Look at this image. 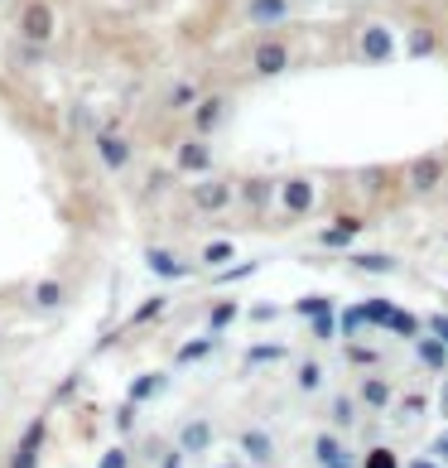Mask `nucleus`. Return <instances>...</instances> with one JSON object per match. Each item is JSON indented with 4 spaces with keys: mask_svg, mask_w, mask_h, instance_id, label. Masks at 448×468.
Here are the masks:
<instances>
[{
    "mask_svg": "<svg viewBox=\"0 0 448 468\" xmlns=\"http://www.w3.org/2000/svg\"><path fill=\"white\" fill-rule=\"evenodd\" d=\"M275 207L289 218V222H304V218H314L318 207H323V188L314 175H285L280 188H275Z\"/></svg>",
    "mask_w": 448,
    "mask_h": 468,
    "instance_id": "f257e3e1",
    "label": "nucleus"
},
{
    "mask_svg": "<svg viewBox=\"0 0 448 468\" xmlns=\"http://www.w3.org/2000/svg\"><path fill=\"white\" fill-rule=\"evenodd\" d=\"M405 198H434L439 188L448 184V154L443 150H424V154H415L405 169Z\"/></svg>",
    "mask_w": 448,
    "mask_h": 468,
    "instance_id": "f03ea898",
    "label": "nucleus"
},
{
    "mask_svg": "<svg viewBox=\"0 0 448 468\" xmlns=\"http://www.w3.org/2000/svg\"><path fill=\"white\" fill-rule=\"evenodd\" d=\"M15 29H20L25 44L48 48V44H54V34H58V10L48 5V0H25L20 15H15Z\"/></svg>",
    "mask_w": 448,
    "mask_h": 468,
    "instance_id": "7ed1b4c3",
    "label": "nucleus"
},
{
    "mask_svg": "<svg viewBox=\"0 0 448 468\" xmlns=\"http://www.w3.org/2000/svg\"><path fill=\"white\" fill-rule=\"evenodd\" d=\"M92 145H97L101 169H111V175H126V169L135 165V145H130V135L120 131L116 121H107V126L92 131Z\"/></svg>",
    "mask_w": 448,
    "mask_h": 468,
    "instance_id": "20e7f679",
    "label": "nucleus"
},
{
    "mask_svg": "<svg viewBox=\"0 0 448 468\" xmlns=\"http://www.w3.org/2000/svg\"><path fill=\"white\" fill-rule=\"evenodd\" d=\"M232 203H236V184H232V179L208 175V179H193V184H188V207H193V213H203V218H222Z\"/></svg>",
    "mask_w": 448,
    "mask_h": 468,
    "instance_id": "39448f33",
    "label": "nucleus"
},
{
    "mask_svg": "<svg viewBox=\"0 0 448 468\" xmlns=\"http://www.w3.org/2000/svg\"><path fill=\"white\" fill-rule=\"evenodd\" d=\"M217 169V154H213V141H203V135H183L174 145V175L183 179H208Z\"/></svg>",
    "mask_w": 448,
    "mask_h": 468,
    "instance_id": "423d86ee",
    "label": "nucleus"
},
{
    "mask_svg": "<svg viewBox=\"0 0 448 468\" xmlns=\"http://www.w3.org/2000/svg\"><path fill=\"white\" fill-rule=\"evenodd\" d=\"M289 63H295V48L280 34L251 44V78H280V73H289Z\"/></svg>",
    "mask_w": 448,
    "mask_h": 468,
    "instance_id": "0eeeda50",
    "label": "nucleus"
},
{
    "mask_svg": "<svg viewBox=\"0 0 448 468\" xmlns=\"http://www.w3.org/2000/svg\"><path fill=\"white\" fill-rule=\"evenodd\" d=\"M232 101L227 92H203V101L193 112H188V135H203V141H213V135L222 131V121H227Z\"/></svg>",
    "mask_w": 448,
    "mask_h": 468,
    "instance_id": "6e6552de",
    "label": "nucleus"
},
{
    "mask_svg": "<svg viewBox=\"0 0 448 468\" xmlns=\"http://www.w3.org/2000/svg\"><path fill=\"white\" fill-rule=\"evenodd\" d=\"M236 449H241V459H246L251 468H275V463H280V444H275V435H270V430H261V425L241 430Z\"/></svg>",
    "mask_w": 448,
    "mask_h": 468,
    "instance_id": "1a4fd4ad",
    "label": "nucleus"
},
{
    "mask_svg": "<svg viewBox=\"0 0 448 468\" xmlns=\"http://www.w3.org/2000/svg\"><path fill=\"white\" fill-rule=\"evenodd\" d=\"M352 396L361 401V410H367V415H381V410L395 406V381L381 377V372H361V381H357Z\"/></svg>",
    "mask_w": 448,
    "mask_h": 468,
    "instance_id": "9d476101",
    "label": "nucleus"
},
{
    "mask_svg": "<svg viewBox=\"0 0 448 468\" xmlns=\"http://www.w3.org/2000/svg\"><path fill=\"white\" fill-rule=\"evenodd\" d=\"M213 440H217V425L208 420V415H193V420H183V425H179V435H174V444L183 449L188 459L208 454V449H213Z\"/></svg>",
    "mask_w": 448,
    "mask_h": 468,
    "instance_id": "9b49d317",
    "label": "nucleus"
},
{
    "mask_svg": "<svg viewBox=\"0 0 448 468\" xmlns=\"http://www.w3.org/2000/svg\"><path fill=\"white\" fill-rule=\"evenodd\" d=\"M44 440H48V420L39 415V420L25 425V435H20V444H15V454H10V468H39Z\"/></svg>",
    "mask_w": 448,
    "mask_h": 468,
    "instance_id": "f8f14e48",
    "label": "nucleus"
},
{
    "mask_svg": "<svg viewBox=\"0 0 448 468\" xmlns=\"http://www.w3.org/2000/svg\"><path fill=\"white\" fill-rule=\"evenodd\" d=\"M275 188H280V179L251 175V179H241V184H236V198L246 203L251 213H266V207H275Z\"/></svg>",
    "mask_w": 448,
    "mask_h": 468,
    "instance_id": "ddd939ff",
    "label": "nucleus"
},
{
    "mask_svg": "<svg viewBox=\"0 0 448 468\" xmlns=\"http://www.w3.org/2000/svg\"><path fill=\"white\" fill-rule=\"evenodd\" d=\"M145 266L160 275V281H188V275H193V266L179 261L169 247H145Z\"/></svg>",
    "mask_w": 448,
    "mask_h": 468,
    "instance_id": "4468645a",
    "label": "nucleus"
},
{
    "mask_svg": "<svg viewBox=\"0 0 448 468\" xmlns=\"http://www.w3.org/2000/svg\"><path fill=\"white\" fill-rule=\"evenodd\" d=\"M415 357H420V367H424V372L448 377V343H443V338L420 334V338H415Z\"/></svg>",
    "mask_w": 448,
    "mask_h": 468,
    "instance_id": "2eb2a0df",
    "label": "nucleus"
},
{
    "mask_svg": "<svg viewBox=\"0 0 448 468\" xmlns=\"http://www.w3.org/2000/svg\"><path fill=\"white\" fill-rule=\"evenodd\" d=\"M357 48H361V58H371V63H386V58H395V39H391V34H386L381 25L361 29Z\"/></svg>",
    "mask_w": 448,
    "mask_h": 468,
    "instance_id": "dca6fc26",
    "label": "nucleus"
},
{
    "mask_svg": "<svg viewBox=\"0 0 448 468\" xmlns=\"http://www.w3.org/2000/svg\"><path fill=\"white\" fill-rule=\"evenodd\" d=\"M357 420H361V401H357V396H348V391L328 396V425L338 430V435H342V430H352Z\"/></svg>",
    "mask_w": 448,
    "mask_h": 468,
    "instance_id": "f3484780",
    "label": "nucleus"
},
{
    "mask_svg": "<svg viewBox=\"0 0 448 468\" xmlns=\"http://www.w3.org/2000/svg\"><path fill=\"white\" fill-rule=\"evenodd\" d=\"M164 387H169V372H141V377L126 387V401H130V406H145V401H154Z\"/></svg>",
    "mask_w": 448,
    "mask_h": 468,
    "instance_id": "a211bd4d",
    "label": "nucleus"
},
{
    "mask_svg": "<svg viewBox=\"0 0 448 468\" xmlns=\"http://www.w3.org/2000/svg\"><path fill=\"white\" fill-rule=\"evenodd\" d=\"M246 314L241 309V300H232V294H222V300H213V309H208V334L217 338V334H227V328Z\"/></svg>",
    "mask_w": 448,
    "mask_h": 468,
    "instance_id": "6ab92c4d",
    "label": "nucleus"
},
{
    "mask_svg": "<svg viewBox=\"0 0 448 468\" xmlns=\"http://www.w3.org/2000/svg\"><path fill=\"white\" fill-rule=\"evenodd\" d=\"M198 101H203V88H198L193 78H179L174 88L164 92V112H193Z\"/></svg>",
    "mask_w": 448,
    "mask_h": 468,
    "instance_id": "aec40b11",
    "label": "nucleus"
},
{
    "mask_svg": "<svg viewBox=\"0 0 448 468\" xmlns=\"http://www.w3.org/2000/svg\"><path fill=\"white\" fill-rule=\"evenodd\" d=\"M429 406H434V396L429 391H405V396H395V420H424Z\"/></svg>",
    "mask_w": 448,
    "mask_h": 468,
    "instance_id": "412c9836",
    "label": "nucleus"
},
{
    "mask_svg": "<svg viewBox=\"0 0 448 468\" xmlns=\"http://www.w3.org/2000/svg\"><path fill=\"white\" fill-rule=\"evenodd\" d=\"M198 261H203V266H213V271L232 266V261H236V241H232V237H213V241H203Z\"/></svg>",
    "mask_w": 448,
    "mask_h": 468,
    "instance_id": "4be33fe9",
    "label": "nucleus"
},
{
    "mask_svg": "<svg viewBox=\"0 0 448 468\" xmlns=\"http://www.w3.org/2000/svg\"><path fill=\"white\" fill-rule=\"evenodd\" d=\"M386 334H395V338H405V343H415V338L424 334V319L415 314V309L395 304V314H391V324H386Z\"/></svg>",
    "mask_w": 448,
    "mask_h": 468,
    "instance_id": "5701e85b",
    "label": "nucleus"
},
{
    "mask_svg": "<svg viewBox=\"0 0 448 468\" xmlns=\"http://www.w3.org/2000/svg\"><path fill=\"white\" fill-rule=\"evenodd\" d=\"M348 266L371 271V275H395L401 271V261H395V256H381V251H348Z\"/></svg>",
    "mask_w": 448,
    "mask_h": 468,
    "instance_id": "b1692460",
    "label": "nucleus"
},
{
    "mask_svg": "<svg viewBox=\"0 0 448 468\" xmlns=\"http://www.w3.org/2000/svg\"><path fill=\"white\" fill-rule=\"evenodd\" d=\"M342 357H348V367H357V372H376L381 367V348H367V343H357V338H348L342 343Z\"/></svg>",
    "mask_w": 448,
    "mask_h": 468,
    "instance_id": "393cba45",
    "label": "nucleus"
},
{
    "mask_svg": "<svg viewBox=\"0 0 448 468\" xmlns=\"http://www.w3.org/2000/svg\"><path fill=\"white\" fill-rule=\"evenodd\" d=\"M342 454H352L348 444H342V435L328 425V430H318L314 435V463H333V459H342Z\"/></svg>",
    "mask_w": 448,
    "mask_h": 468,
    "instance_id": "a878e982",
    "label": "nucleus"
},
{
    "mask_svg": "<svg viewBox=\"0 0 448 468\" xmlns=\"http://www.w3.org/2000/svg\"><path fill=\"white\" fill-rule=\"evenodd\" d=\"M285 15H289V0H251V5H246L251 25H280Z\"/></svg>",
    "mask_w": 448,
    "mask_h": 468,
    "instance_id": "bb28decb",
    "label": "nucleus"
},
{
    "mask_svg": "<svg viewBox=\"0 0 448 468\" xmlns=\"http://www.w3.org/2000/svg\"><path fill=\"white\" fill-rule=\"evenodd\" d=\"M213 348H217V338H213V334H208V338H188L183 348L174 353V367H193V362L213 357Z\"/></svg>",
    "mask_w": 448,
    "mask_h": 468,
    "instance_id": "cd10ccee",
    "label": "nucleus"
},
{
    "mask_svg": "<svg viewBox=\"0 0 448 468\" xmlns=\"http://www.w3.org/2000/svg\"><path fill=\"white\" fill-rule=\"evenodd\" d=\"M434 48H439V34H434V29L415 25V29L405 34V54H410V58H429Z\"/></svg>",
    "mask_w": 448,
    "mask_h": 468,
    "instance_id": "c85d7f7f",
    "label": "nucleus"
},
{
    "mask_svg": "<svg viewBox=\"0 0 448 468\" xmlns=\"http://www.w3.org/2000/svg\"><path fill=\"white\" fill-rule=\"evenodd\" d=\"M295 387H299L304 396L323 391V362H318V357H304L299 367H295Z\"/></svg>",
    "mask_w": 448,
    "mask_h": 468,
    "instance_id": "c756f323",
    "label": "nucleus"
},
{
    "mask_svg": "<svg viewBox=\"0 0 448 468\" xmlns=\"http://www.w3.org/2000/svg\"><path fill=\"white\" fill-rule=\"evenodd\" d=\"M164 309H169V294H150V300H141V304H135V314L126 319V328H145L150 319H160Z\"/></svg>",
    "mask_w": 448,
    "mask_h": 468,
    "instance_id": "7c9ffc66",
    "label": "nucleus"
},
{
    "mask_svg": "<svg viewBox=\"0 0 448 468\" xmlns=\"http://www.w3.org/2000/svg\"><path fill=\"white\" fill-rule=\"evenodd\" d=\"M361 314H367V328H386L391 314H395V300L376 294V300H361Z\"/></svg>",
    "mask_w": 448,
    "mask_h": 468,
    "instance_id": "2f4dec72",
    "label": "nucleus"
},
{
    "mask_svg": "<svg viewBox=\"0 0 448 468\" xmlns=\"http://www.w3.org/2000/svg\"><path fill=\"white\" fill-rule=\"evenodd\" d=\"M246 362H251V367H266V362H289V348H285V343H251Z\"/></svg>",
    "mask_w": 448,
    "mask_h": 468,
    "instance_id": "473e14b6",
    "label": "nucleus"
},
{
    "mask_svg": "<svg viewBox=\"0 0 448 468\" xmlns=\"http://www.w3.org/2000/svg\"><path fill=\"white\" fill-rule=\"evenodd\" d=\"M58 304H63V285L58 281H39V285H34V309H39V314H54Z\"/></svg>",
    "mask_w": 448,
    "mask_h": 468,
    "instance_id": "72a5a7b5",
    "label": "nucleus"
},
{
    "mask_svg": "<svg viewBox=\"0 0 448 468\" xmlns=\"http://www.w3.org/2000/svg\"><path fill=\"white\" fill-rule=\"evenodd\" d=\"M361 468H405L401 454H395L391 444H367V454H361Z\"/></svg>",
    "mask_w": 448,
    "mask_h": 468,
    "instance_id": "f704fd0d",
    "label": "nucleus"
},
{
    "mask_svg": "<svg viewBox=\"0 0 448 468\" xmlns=\"http://www.w3.org/2000/svg\"><path fill=\"white\" fill-rule=\"evenodd\" d=\"M308 334H314L318 343H333L342 328H338V309H323V314H314L308 319Z\"/></svg>",
    "mask_w": 448,
    "mask_h": 468,
    "instance_id": "c9c22d12",
    "label": "nucleus"
},
{
    "mask_svg": "<svg viewBox=\"0 0 448 468\" xmlns=\"http://www.w3.org/2000/svg\"><path fill=\"white\" fill-rule=\"evenodd\" d=\"M130 463H135V454H130V444H120V440L97 454V468H130Z\"/></svg>",
    "mask_w": 448,
    "mask_h": 468,
    "instance_id": "e433bc0d",
    "label": "nucleus"
},
{
    "mask_svg": "<svg viewBox=\"0 0 448 468\" xmlns=\"http://www.w3.org/2000/svg\"><path fill=\"white\" fill-rule=\"evenodd\" d=\"M352 241H357V232H348V228H323L318 232V247H328V251H352Z\"/></svg>",
    "mask_w": 448,
    "mask_h": 468,
    "instance_id": "4c0bfd02",
    "label": "nucleus"
},
{
    "mask_svg": "<svg viewBox=\"0 0 448 468\" xmlns=\"http://www.w3.org/2000/svg\"><path fill=\"white\" fill-rule=\"evenodd\" d=\"M261 266L255 261H232V266H222V275H217V285H232V281H246V275H255Z\"/></svg>",
    "mask_w": 448,
    "mask_h": 468,
    "instance_id": "58836bf2",
    "label": "nucleus"
},
{
    "mask_svg": "<svg viewBox=\"0 0 448 468\" xmlns=\"http://www.w3.org/2000/svg\"><path fill=\"white\" fill-rule=\"evenodd\" d=\"M323 309H333V300H328V294H308V300H295V314H304V319L323 314Z\"/></svg>",
    "mask_w": 448,
    "mask_h": 468,
    "instance_id": "ea45409f",
    "label": "nucleus"
},
{
    "mask_svg": "<svg viewBox=\"0 0 448 468\" xmlns=\"http://www.w3.org/2000/svg\"><path fill=\"white\" fill-rule=\"evenodd\" d=\"M424 334L448 343V314H443V309H439V314H424Z\"/></svg>",
    "mask_w": 448,
    "mask_h": 468,
    "instance_id": "a19ab883",
    "label": "nucleus"
},
{
    "mask_svg": "<svg viewBox=\"0 0 448 468\" xmlns=\"http://www.w3.org/2000/svg\"><path fill=\"white\" fill-rule=\"evenodd\" d=\"M154 468H188V454H183V449H179V444H169V449H164V454H160V459H154Z\"/></svg>",
    "mask_w": 448,
    "mask_h": 468,
    "instance_id": "79ce46f5",
    "label": "nucleus"
},
{
    "mask_svg": "<svg viewBox=\"0 0 448 468\" xmlns=\"http://www.w3.org/2000/svg\"><path fill=\"white\" fill-rule=\"evenodd\" d=\"M424 454H429V459H439V463L448 468V430H439V435L429 440V449H424Z\"/></svg>",
    "mask_w": 448,
    "mask_h": 468,
    "instance_id": "37998d69",
    "label": "nucleus"
},
{
    "mask_svg": "<svg viewBox=\"0 0 448 468\" xmlns=\"http://www.w3.org/2000/svg\"><path fill=\"white\" fill-rule=\"evenodd\" d=\"M135 410H141V406H130V401H120V410H116V430H120V435H126V430L135 425Z\"/></svg>",
    "mask_w": 448,
    "mask_h": 468,
    "instance_id": "c03bdc74",
    "label": "nucleus"
},
{
    "mask_svg": "<svg viewBox=\"0 0 448 468\" xmlns=\"http://www.w3.org/2000/svg\"><path fill=\"white\" fill-rule=\"evenodd\" d=\"M164 449H169V444H164L160 435H150V440L141 444V454H145V459H160V454H164Z\"/></svg>",
    "mask_w": 448,
    "mask_h": 468,
    "instance_id": "a18cd8bd",
    "label": "nucleus"
},
{
    "mask_svg": "<svg viewBox=\"0 0 448 468\" xmlns=\"http://www.w3.org/2000/svg\"><path fill=\"white\" fill-rule=\"evenodd\" d=\"M275 314H280V304H251V319H255V324H266V319H275Z\"/></svg>",
    "mask_w": 448,
    "mask_h": 468,
    "instance_id": "49530a36",
    "label": "nucleus"
},
{
    "mask_svg": "<svg viewBox=\"0 0 448 468\" xmlns=\"http://www.w3.org/2000/svg\"><path fill=\"white\" fill-rule=\"evenodd\" d=\"M318 468H361V459H357V454H342V459H333V463H318Z\"/></svg>",
    "mask_w": 448,
    "mask_h": 468,
    "instance_id": "de8ad7c7",
    "label": "nucleus"
},
{
    "mask_svg": "<svg viewBox=\"0 0 448 468\" xmlns=\"http://www.w3.org/2000/svg\"><path fill=\"white\" fill-rule=\"evenodd\" d=\"M405 468H443V463H439V459H429V454H415Z\"/></svg>",
    "mask_w": 448,
    "mask_h": 468,
    "instance_id": "09e8293b",
    "label": "nucleus"
},
{
    "mask_svg": "<svg viewBox=\"0 0 448 468\" xmlns=\"http://www.w3.org/2000/svg\"><path fill=\"white\" fill-rule=\"evenodd\" d=\"M439 410L448 415V381H443V391H439Z\"/></svg>",
    "mask_w": 448,
    "mask_h": 468,
    "instance_id": "8fccbe9b",
    "label": "nucleus"
},
{
    "mask_svg": "<svg viewBox=\"0 0 448 468\" xmlns=\"http://www.w3.org/2000/svg\"><path fill=\"white\" fill-rule=\"evenodd\" d=\"M217 468H251L246 459H227V463H217Z\"/></svg>",
    "mask_w": 448,
    "mask_h": 468,
    "instance_id": "3c124183",
    "label": "nucleus"
}]
</instances>
